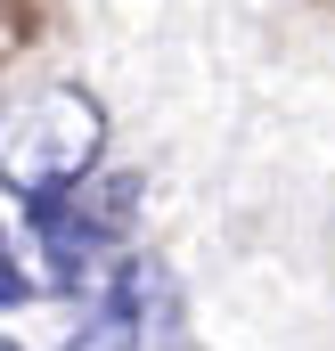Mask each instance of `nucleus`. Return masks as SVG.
<instances>
[{
    "label": "nucleus",
    "instance_id": "1",
    "mask_svg": "<svg viewBox=\"0 0 335 351\" xmlns=\"http://www.w3.org/2000/svg\"><path fill=\"white\" fill-rule=\"evenodd\" d=\"M98 156H106V114H98L90 90H41L0 123V180L25 204H49V196L82 188Z\"/></svg>",
    "mask_w": 335,
    "mask_h": 351
},
{
    "label": "nucleus",
    "instance_id": "2",
    "mask_svg": "<svg viewBox=\"0 0 335 351\" xmlns=\"http://www.w3.org/2000/svg\"><path fill=\"white\" fill-rule=\"evenodd\" d=\"M66 351H188V302H180V278L148 254L106 269L90 319L66 335Z\"/></svg>",
    "mask_w": 335,
    "mask_h": 351
},
{
    "label": "nucleus",
    "instance_id": "4",
    "mask_svg": "<svg viewBox=\"0 0 335 351\" xmlns=\"http://www.w3.org/2000/svg\"><path fill=\"white\" fill-rule=\"evenodd\" d=\"M0 351H16V343H0Z\"/></svg>",
    "mask_w": 335,
    "mask_h": 351
},
{
    "label": "nucleus",
    "instance_id": "3",
    "mask_svg": "<svg viewBox=\"0 0 335 351\" xmlns=\"http://www.w3.org/2000/svg\"><path fill=\"white\" fill-rule=\"evenodd\" d=\"M25 294H33V286H25L16 254H8V237H0V311H8V302H25Z\"/></svg>",
    "mask_w": 335,
    "mask_h": 351
}]
</instances>
